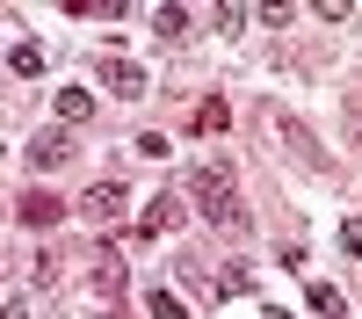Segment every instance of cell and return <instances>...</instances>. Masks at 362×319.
<instances>
[{
    "mask_svg": "<svg viewBox=\"0 0 362 319\" xmlns=\"http://www.w3.org/2000/svg\"><path fill=\"white\" fill-rule=\"evenodd\" d=\"M181 196L203 211V225H225V232H247V203H239V189H232V174L218 167V160H196L189 167V182H181Z\"/></svg>",
    "mask_w": 362,
    "mask_h": 319,
    "instance_id": "1",
    "label": "cell"
},
{
    "mask_svg": "<svg viewBox=\"0 0 362 319\" xmlns=\"http://www.w3.org/2000/svg\"><path fill=\"white\" fill-rule=\"evenodd\" d=\"M87 283H95L102 298H124L131 261H124V247H116V240H95V247H87Z\"/></svg>",
    "mask_w": 362,
    "mask_h": 319,
    "instance_id": "2",
    "label": "cell"
},
{
    "mask_svg": "<svg viewBox=\"0 0 362 319\" xmlns=\"http://www.w3.org/2000/svg\"><path fill=\"white\" fill-rule=\"evenodd\" d=\"M80 153V138L66 124H51V131H29V167H66Z\"/></svg>",
    "mask_w": 362,
    "mask_h": 319,
    "instance_id": "3",
    "label": "cell"
},
{
    "mask_svg": "<svg viewBox=\"0 0 362 319\" xmlns=\"http://www.w3.org/2000/svg\"><path fill=\"white\" fill-rule=\"evenodd\" d=\"M181 218H189V203H181V196H153V203L138 211V240H160V232H174Z\"/></svg>",
    "mask_w": 362,
    "mask_h": 319,
    "instance_id": "4",
    "label": "cell"
},
{
    "mask_svg": "<svg viewBox=\"0 0 362 319\" xmlns=\"http://www.w3.org/2000/svg\"><path fill=\"white\" fill-rule=\"evenodd\" d=\"M124 203H131V189H124V182H95V189L80 196V218L109 225V218H124Z\"/></svg>",
    "mask_w": 362,
    "mask_h": 319,
    "instance_id": "5",
    "label": "cell"
},
{
    "mask_svg": "<svg viewBox=\"0 0 362 319\" xmlns=\"http://www.w3.org/2000/svg\"><path fill=\"white\" fill-rule=\"evenodd\" d=\"M102 80H109V95H124V102H138L145 87H153L145 66H131V58H102Z\"/></svg>",
    "mask_w": 362,
    "mask_h": 319,
    "instance_id": "6",
    "label": "cell"
},
{
    "mask_svg": "<svg viewBox=\"0 0 362 319\" xmlns=\"http://www.w3.org/2000/svg\"><path fill=\"white\" fill-rule=\"evenodd\" d=\"M15 218H22V225H58V218H66V203L44 196V189H29V196L15 203Z\"/></svg>",
    "mask_w": 362,
    "mask_h": 319,
    "instance_id": "7",
    "label": "cell"
},
{
    "mask_svg": "<svg viewBox=\"0 0 362 319\" xmlns=\"http://www.w3.org/2000/svg\"><path fill=\"white\" fill-rule=\"evenodd\" d=\"M305 312H312V319H348V305H341L334 283H305Z\"/></svg>",
    "mask_w": 362,
    "mask_h": 319,
    "instance_id": "8",
    "label": "cell"
},
{
    "mask_svg": "<svg viewBox=\"0 0 362 319\" xmlns=\"http://www.w3.org/2000/svg\"><path fill=\"white\" fill-rule=\"evenodd\" d=\"M51 109H58V124H80V116H95V95H87V87H58Z\"/></svg>",
    "mask_w": 362,
    "mask_h": 319,
    "instance_id": "9",
    "label": "cell"
},
{
    "mask_svg": "<svg viewBox=\"0 0 362 319\" xmlns=\"http://www.w3.org/2000/svg\"><path fill=\"white\" fill-rule=\"evenodd\" d=\"M174 276H181V290H203V305L218 298V276H210V269H203L196 254H181V261H174Z\"/></svg>",
    "mask_w": 362,
    "mask_h": 319,
    "instance_id": "10",
    "label": "cell"
},
{
    "mask_svg": "<svg viewBox=\"0 0 362 319\" xmlns=\"http://www.w3.org/2000/svg\"><path fill=\"white\" fill-rule=\"evenodd\" d=\"M239 290H254V261H225V269H218V298H239Z\"/></svg>",
    "mask_w": 362,
    "mask_h": 319,
    "instance_id": "11",
    "label": "cell"
},
{
    "mask_svg": "<svg viewBox=\"0 0 362 319\" xmlns=\"http://www.w3.org/2000/svg\"><path fill=\"white\" fill-rule=\"evenodd\" d=\"M189 22H196V15H189V8H174V0H167V8H153V29H160L167 44H181V37H189Z\"/></svg>",
    "mask_w": 362,
    "mask_h": 319,
    "instance_id": "12",
    "label": "cell"
},
{
    "mask_svg": "<svg viewBox=\"0 0 362 319\" xmlns=\"http://www.w3.org/2000/svg\"><path fill=\"white\" fill-rule=\"evenodd\" d=\"M8 66H15L22 80H37V73H44V44H15V51H8Z\"/></svg>",
    "mask_w": 362,
    "mask_h": 319,
    "instance_id": "13",
    "label": "cell"
},
{
    "mask_svg": "<svg viewBox=\"0 0 362 319\" xmlns=\"http://www.w3.org/2000/svg\"><path fill=\"white\" fill-rule=\"evenodd\" d=\"M145 312H153V319H181V298H174V290H153V298H145Z\"/></svg>",
    "mask_w": 362,
    "mask_h": 319,
    "instance_id": "14",
    "label": "cell"
},
{
    "mask_svg": "<svg viewBox=\"0 0 362 319\" xmlns=\"http://www.w3.org/2000/svg\"><path fill=\"white\" fill-rule=\"evenodd\" d=\"M196 131H225V102H196Z\"/></svg>",
    "mask_w": 362,
    "mask_h": 319,
    "instance_id": "15",
    "label": "cell"
},
{
    "mask_svg": "<svg viewBox=\"0 0 362 319\" xmlns=\"http://www.w3.org/2000/svg\"><path fill=\"white\" fill-rule=\"evenodd\" d=\"M341 247H348V254L362 261V218H348V225H341Z\"/></svg>",
    "mask_w": 362,
    "mask_h": 319,
    "instance_id": "16",
    "label": "cell"
},
{
    "mask_svg": "<svg viewBox=\"0 0 362 319\" xmlns=\"http://www.w3.org/2000/svg\"><path fill=\"white\" fill-rule=\"evenodd\" d=\"M348 145L362 153V109H348Z\"/></svg>",
    "mask_w": 362,
    "mask_h": 319,
    "instance_id": "17",
    "label": "cell"
},
{
    "mask_svg": "<svg viewBox=\"0 0 362 319\" xmlns=\"http://www.w3.org/2000/svg\"><path fill=\"white\" fill-rule=\"evenodd\" d=\"M95 319H131V312H95Z\"/></svg>",
    "mask_w": 362,
    "mask_h": 319,
    "instance_id": "18",
    "label": "cell"
},
{
    "mask_svg": "<svg viewBox=\"0 0 362 319\" xmlns=\"http://www.w3.org/2000/svg\"><path fill=\"white\" fill-rule=\"evenodd\" d=\"M8 319H29V312H22V305H8Z\"/></svg>",
    "mask_w": 362,
    "mask_h": 319,
    "instance_id": "19",
    "label": "cell"
}]
</instances>
